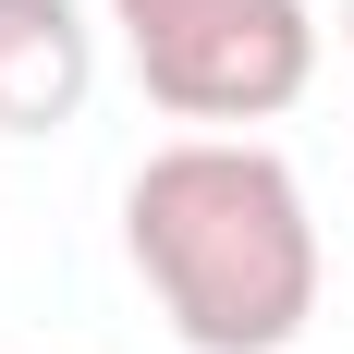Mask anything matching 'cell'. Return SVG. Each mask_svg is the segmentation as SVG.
<instances>
[{
  "label": "cell",
  "mask_w": 354,
  "mask_h": 354,
  "mask_svg": "<svg viewBox=\"0 0 354 354\" xmlns=\"http://www.w3.org/2000/svg\"><path fill=\"white\" fill-rule=\"evenodd\" d=\"M122 245L196 354H293L318 318V220L281 147L183 135L122 183Z\"/></svg>",
  "instance_id": "obj_1"
},
{
  "label": "cell",
  "mask_w": 354,
  "mask_h": 354,
  "mask_svg": "<svg viewBox=\"0 0 354 354\" xmlns=\"http://www.w3.org/2000/svg\"><path fill=\"white\" fill-rule=\"evenodd\" d=\"M135 49V86L171 122H269L318 73V12L306 0H110Z\"/></svg>",
  "instance_id": "obj_2"
},
{
  "label": "cell",
  "mask_w": 354,
  "mask_h": 354,
  "mask_svg": "<svg viewBox=\"0 0 354 354\" xmlns=\"http://www.w3.org/2000/svg\"><path fill=\"white\" fill-rule=\"evenodd\" d=\"M98 86V25L73 0H0V135H49Z\"/></svg>",
  "instance_id": "obj_3"
},
{
  "label": "cell",
  "mask_w": 354,
  "mask_h": 354,
  "mask_svg": "<svg viewBox=\"0 0 354 354\" xmlns=\"http://www.w3.org/2000/svg\"><path fill=\"white\" fill-rule=\"evenodd\" d=\"M342 37H354V0H342Z\"/></svg>",
  "instance_id": "obj_4"
}]
</instances>
